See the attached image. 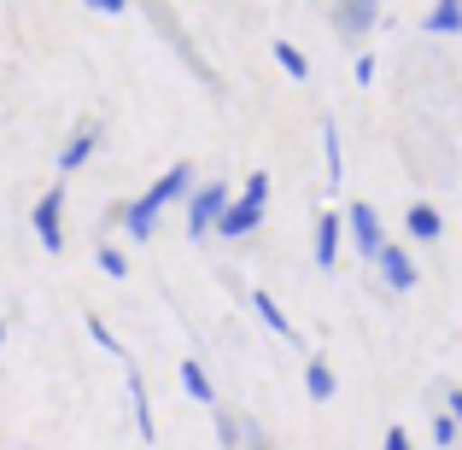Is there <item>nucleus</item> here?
<instances>
[{
	"label": "nucleus",
	"instance_id": "obj_26",
	"mask_svg": "<svg viewBox=\"0 0 462 450\" xmlns=\"http://www.w3.org/2000/svg\"><path fill=\"white\" fill-rule=\"evenodd\" d=\"M445 416H451L457 427H462V386H451V392H445Z\"/></svg>",
	"mask_w": 462,
	"mask_h": 450
},
{
	"label": "nucleus",
	"instance_id": "obj_21",
	"mask_svg": "<svg viewBox=\"0 0 462 450\" xmlns=\"http://www.w3.org/2000/svg\"><path fill=\"white\" fill-rule=\"evenodd\" d=\"M211 427H217V445H223V450H235V445H240V421L228 416V409H217V421H211Z\"/></svg>",
	"mask_w": 462,
	"mask_h": 450
},
{
	"label": "nucleus",
	"instance_id": "obj_11",
	"mask_svg": "<svg viewBox=\"0 0 462 450\" xmlns=\"http://www.w3.org/2000/svg\"><path fill=\"white\" fill-rule=\"evenodd\" d=\"M339 246H346V228H339V211H316V270H334Z\"/></svg>",
	"mask_w": 462,
	"mask_h": 450
},
{
	"label": "nucleus",
	"instance_id": "obj_23",
	"mask_svg": "<svg viewBox=\"0 0 462 450\" xmlns=\"http://www.w3.org/2000/svg\"><path fill=\"white\" fill-rule=\"evenodd\" d=\"M351 82H357V88H369V82H374V59H369V53L351 59Z\"/></svg>",
	"mask_w": 462,
	"mask_h": 450
},
{
	"label": "nucleus",
	"instance_id": "obj_28",
	"mask_svg": "<svg viewBox=\"0 0 462 450\" xmlns=\"http://www.w3.org/2000/svg\"><path fill=\"white\" fill-rule=\"evenodd\" d=\"M246 450H270V445H246Z\"/></svg>",
	"mask_w": 462,
	"mask_h": 450
},
{
	"label": "nucleus",
	"instance_id": "obj_15",
	"mask_svg": "<svg viewBox=\"0 0 462 450\" xmlns=\"http://www.w3.org/2000/svg\"><path fill=\"white\" fill-rule=\"evenodd\" d=\"M322 164H328V181L322 188H346V147H339V124L334 117H322Z\"/></svg>",
	"mask_w": 462,
	"mask_h": 450
},
{
	"label": "nucleus",
	"instance_id": "obj_20",
	"mask_svg": "<svg viewBox=\"0 0 462 450\" xmlns=\"http://www.w3.org/2000/svg\"><path fill=\"white\" fill-rule=\"evenodd\" d=\"M82 327H88V339H94L100 351H112V357H124V345H117V334H112V327L100 322V316H82Z\"/></svg>",
	"mask_w": 462,
	"mask_h": 450
},
{
	"label": "nucleus",
	"instance_id": "obj_13",
	"mask_svg": "<svg viewBox=\"0 0 462 450\" xmlns=\"http://www.w3.org/2000/svg\"><path fill=\"white\" fill-rule=\"evenodd\" d=\"M252 316H258V322L270 327L275 339H287V345L299 339V334H293V322H287V310H282V304L270 298V287H252Z\"/></svg>",
	"mask_w": 462,
	"mask_h": 450
},
{
	"label": "nucleus",
	"instance_id": "obj_6",
	"mask_svg": "<svg viewBox=\"0 0 462 450\" xmlns=\"http://www.w3.org/2000/svg\"><path fill=\"white\" fill-rule=\"evenodd\" d=\"M181 205H188V240H211L217 216H223V205H228V188L223 181H193V193Z\"/></svg>",
	"mask_w": 462,
	"mask_h": 450
},
{
	"label": "nucleus",
	"instance_id": "obj_22",
	"mask_svg": "<svg viewBox=\"0 0 462 450\" xmlns=\"http://www.w3.org/2000/svg\"><path fill=\"white\" fill-rule=\"evenodd\" d=\"M433 445H439V450L457 445V421H451V416H433Z\"/></svg>",
	"mask_w": 462,
	"mask_h": 450
},
{
	"label": "nucleus",
	"instance_id": "obj_24",
	"mask_svg": "<svg viewBox=\"0 0 462 450\" xmlns=\"http://www.w3.org/2000/svg\"><path fill=\"white\" fill-rule=\"evenodd\" d=\"M88 12H100V18H124L129 12V0H82Z\"/></svg>",
	"mask_w": 462,
	"mask_h": 450
},
{
	"label": "nucleus",
	"instance_id": "obj_2",
	"mask_svg": "<svg viewBox=\"0 0 462 450\" xmlns=\"http://www.w3.org/2000/svg\"><path fill=\"white\" fill-rule=\"evenodd\" d=\"M263 216H270V170H252L246 188L228 193V205H223V216H217L211 234H223V240H246V234H258V228H263Z\"/></svg>",
	"mask_w": 462,
	"mask_h": 450
},
{
	"label": "nucleus",
	"instance_id": "obj_3",
	"mask_svg": "<svg viewBox=\"0 0 462 450\" xmlns=\"http://www.w3.org/2000/svg\"><path fill=\"white\" fill-rule=\"evenodd\" d=\"M147 18L158 23V35H164V41H170V53H176L181 65H188V70H193V77H199V82H205V88H211V94H223V77H217V70H211V59H205L199 47H193V35H188V30H176L164 6H147Z\"/></svg>",
	"mask_w": 462,
	"mask_h": 450
},
{
	"label": "nucleus",
	"instance_id": "obj_7",
	"mask_svg": "<svg viewBox=\"0 0 462 450\" xmlns=\"http://www.w3.org/2000/svg\"><path fill=\"white\" fill-rule=\"evenodd\" d=\"M328 23L339 41H363L381 23V0H328Z\"/></svg>",
	"mask_w": 462,
	"mask_h": 450
},
{
	"label": "nucleus",
	"instance_id": "obj_4",
	"mask_svg": "<svg viewBox=\"0 0 462 450\" xmlns=\"http://www.w3.org/2000/svg\"><path fill=\"white\" fill-rule=\"evenodd\" d=\"M339 228H346V240H351V252H357L363 263H374V252L386 246V228H381V211H374L369 199H357V205H346L339 211Z\"/></svg>",
	"mask_w": 462,
	"mask_h": 450
},
{
	"label": "nucleus",
	"instance_id": "obj_12",
	"mask_svg": "<svg viewBox=\"0 0 462 450\" xmlns=\"http://www.w3.org/2000/svg\"><path fill=\"white\" fill-rule=\"evenodd\" d=\"M404 228H410V240H416V246H433V240L445 234V216H439V205L416 199V205L404 211Z\"/></svg>",
	"mask_w": 462,
	"mask_h": 450
},
{
	"label": "nucleus",
	"instance_id": "obj_8",
	"mask_svg": "<svg viewBox=\"0 0 462 450\" xmlns=\"http://www.w3.org/2000/svg\"><path fill=\"white\" fill-rule=\"evenodd\" d=\"M369 270L381 275L386 293H416V281H421V270H416V258H410V246H393V240H386V246L374 252Z\"/></svg>",
	"mask_w": 462,
	"mask_h": 450
},
{
	"label": "nucleus",
	"instance_id": "obj_10",
	"mask_svg": "<svg viewBox=\"0 0 462 450\" xmlns=\"http://www.w3.org/2000/svg\"><path fill=\"white\" fill-rule=\"evenodd\" d=\"M94 152H100V124L88 117V124H77V129H70V141L59 147V176H77Z\"/></svg>",
	"mask_w": 462,
	"mask_h": 450
},
{
	"label": "nucleus",
	"instance_id": "obj_17",
	"mask_svg": "<svg viewBox=\"0 0 462 450\" xmlns=\"http://www.w3.org/2000/svg\"><path fill=\"white\" fill-rule=\"evenodd\" d=\"M428 35H462V0H433L428 18H421Z\"/></svg>",
	"mask_w": 462,
	"mask_h": 450
},
{
	"label": "nucleus",
	"instance_id": "obj_16",
	"mask_svg": "<svg viewBox=\"0 0 462 450\" xmlns=\"http://www.w3.org/2000/svg\"><path fill=\"white\" fill-rule=\"evenodd\" d=\"M305 392H310V404H328V398L339 392V381H334V369H328L322 351H316V357L305 363Z\"/></svg>",
	"mask_w": 462,
	"mask_h": 450
},
{
	"label": "nucleus",
	"instance_id": "obj_1",
	"mask_svg": "<svg viewBox=\"0 0 462 450\" xmlns=\"http://www.w3.org/2000/svg\"><path fill=\"white\" fill-rule=\"evenodd\" d=\"M188 193H193V164H188V158H176V164H170L164 176H158L152 188L141 193V199H129V205H124V228H129V240H135V246H141V240H152L158 216H164L170 205H181Z\"/></svg>",
	"mask_w": 462,
	"mask_h": 450
},
{
	"label": "nucleus",
	"instance_id": "obj_9",
	"mask_svg": "<svg viewBox=\"0 0 462 450\" xmlns=\"http://www.w3.org/2000/svg\"><path fill=\"white\" fill-rule=\"evenodd\" d=\"M124 386H129V416H135V433L141 439H158V416H152V392H147V374L135 369V363H129L124 369Z\"/></svg>",
	"mask_w": 462,
	"mask_h": 450
},
{
	"label": "nucleus",
	"instance_id": "obj_18",
	"mask_svg": "<svg viewBox=\"0 0 462 450\" xmlns=\"http://www.w3.org/2000/svg\"><path fill=\"white\" fill-rule=\"evenodd\" d=\"M270 59H275V65H282V70H287L293 82H305V77H310V59L299 53L293 41H270Z\"/></svg>",
	"mask_w": 462,
	"mask_h": 450
},
{
	"label": "nucleus",
	"instance_id": "obj_27",
	"mask_svg": "<svg viewBox=\"0 0 462 450\" xmlns=\"http://www.w3.org/2000/svg\"><path fill=\"white\" fill-rule=\"evenodd\" d=\"M0 345H6V316H0Z\"/></svg>",
	"mask_w": 462,
	"mask_h": 450
},
{
	"label": "nucleus",
	"instance_id": "obj_5",
	"mask_svg": "<svg viewBox=\"0 0 462 450\" xmlns=\"http://www.w3.org/2000/svg\"><path fill=\"white\" fill-rule=\"evenodd\" d=\"M30 228H35V246H42L47 258H59V252H65V181H59V188H47L42 199H35Z\"/></svg>",
	"mask_w": 462,
	"mask_h": 450
},
{
	"label": "nucleus",
	"instance_id": "obj_25",
	"mask_svg": "<svg viewBox=\"0 0 462 450\" xmlns=\"http://www.w3.org/2000/svg\"><path fill=\"white\" fill-rule=\"evenodd\" d=\"M381 450H416V445H410V427H386Z\"/></svg>",
	"mask_w": 462,
	"mask_h": 450
},
{
	"label": "nucleus",
	"instance_id": "obj_19",
	"mask_svg": "<svg viewBox=\"0 0 462 450\" xmlns=\"http://www.w3.org/2000/svg\"><path fill=\"white\" fill-rule=\"evenodd\" d=\"M94 263H100V270H106V275H112V281H129V258H124V252H117V246H112V240H106V246H100V252H94Z\"/></svg>",
	"mask_w": 462,
	"mask_h": 450
},
{
	"label": "nucleus",
	"instance_id": "obj_14",
	"mask_svg": "<svg viewBox=\"0 0 462 450\" xmlns=\"http://www.w3.org/2000/svg\"><path fill=\"white\" fill-rule=\"evenodd\" d=\"M176 374H181V392H188L193 404L217 409V386H211V374H205V363H199V357H181V363H176Z\"/></svg>",
	"mask_w": 462,
	"mask_h": 450
}]
</instances>
